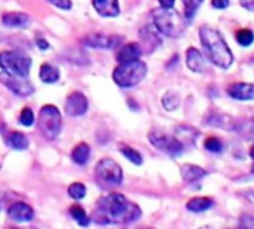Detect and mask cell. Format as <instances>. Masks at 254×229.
I'll return each instance as SVG.
<instances>
[{"mask_svg":"<svg viewBox=\"0 0 254 229\" xmlns=\"http://www.w3.org/2000/svg\"><path fill=\"white\" fill-rule=\"evenodd\" d=\"M141 217V208L121 193H109L100 198L91 219L99 225L132 223Z\"/></svg>","mask_w":254,"mask_h":229,"instance_id":"1","label":"cell"},{"mask_svg":"<svg viewBox=\"0 0 254 229\" xmlns=\"http://www.w3.org/2000/svg\"><path fill=\"white\" fill-rule=\"evenodd\" d=\"M199 36L209 62L220 69H229L233 63V54L220 32L209 26H202L199 29Z\"/></svg>","mask_w":254,"mask_h":229,"instance_id":"2","label":"cell"},{"mask_svg":"<svg viewBox=\"0 0 254 229\" xmlns=\"http://www.w3.org/2000/svg\"><path fill=\"white\" fill-rule=\"evenodd\" d=\"M151 18L156 30L168 38H180L186 32V20L174 9H154L151 12Z\"/></svg>","mask_w":254,"mask_h":229,"instance_id":"3","label":"cell"},{"mask_svg":"<svg viewBox=\"0 0 254 229\" xmlns=\"http://www.w3.org/2000/svg\"><path fill=\"white\" fill-rule=\"evenodd\" d=\"M147 72H148L147 65L141 60L120 63L112 74V79L115 81L117 85L129 88L138 85L147 76Z\"/></svg>","mask_w":254,"mask_h":229,"instance_id":"4","label":"cell"},{"mask_svg":"<svg viewBox=\"0 0 254 229\" xmlns=\"http://www.w3.org/2000/svg\"><path fill=\"white\" fill-rule=\"evenodd\" d=\"M38 128L47 140H56L62 131V114L57 106L45 105L38 116Z\"/></svg>","mask_w":254,"mask_h":229,"instance_id":"5","label":"cell"},{"mask_svg":"<svg viewBox=\"0 0 254 229\" xmlns=\"http://www.w3.org/2000/svg\"><path fill=\"white\" fill-rule=\"evenodd\" d=\"M0 68L11 75L27 78L32 68V59L15 51H3L0 53Z\"/></svg>","mask_w":254,"mask_h":229,"instance_id":"6","label":"cell"},{"mask_svg":"<svg viewBox=\"0 0 254 229\" xmlns=\"http://www.w3.org/2000/svg\"><path fill=\"white\" fill-rule=\"evenodd\" d=\"M96 180L103 187H115L123 181V169L112 159H102L96 165Z\"/></svg>","mask_w":254,"mask_h":229,"instance_id":"7","label":"cell"},{"mask_svg":"<svg viewBox=\"0 0 254 229\" xmlns=\"http://www.w3.org/2000/svg\"><path fill=\"white\" fill-rule=\"evenodd\" d=\"M148 140H150L151 146H154L156 149H159V150H162L171 156H180L184 152V146L175 137H171L157 128L150 131Z\"/></svg>","mask_w":254,"mask_h":229,"instance_id":"8","label":"cell"},{"mask_svg":"<svg viewBox=\"0 0 254 229\" xmlns=\"http://www.w3.org/2000/svg\"><path fill=\"white\" fill-rule=\"evenodd\" d=\"M0 82L5 84L11 91L18 96H30L35 91L33 84L29 79H26L24 76L11 75L8 72H0Z\"/></svg>","mask_w":254,"mask_h":229,"instance_id":"9","label":"cell"},{"mask_svg":"<svg viewBox=\"0 0 254 229\" xmlns=\"http://www.w3.org/2000/svg\"><path fill=\"white\" fill-rule=\"evenodd\" d=\"M123 38L117 36V35H106V33H100V32H93L88 33L82 42L85 47H91V48H103V50H112L115 47H118L121 44Z\"/></svg>","mask_w":254,"mask_h":229,"instance_id":"10","label":"cell"},{"mask_svg":"<svg viewBox=\"0 0 254 229\" xmlns=\"http://www.w3.org/2000/svg\"><path fill=\"white\" fill-rule=\"evenodd\" d=\"M88 109V100L85 97V94H82L81 91H72L64 103V111L67 116L70 117H79L84 116Z\"/></svg>","mask_w":254,"mask_h":229,"instance_id":"11","label":"cell"},{"mask_svg":"<svg viewBox=\"0 0 254 229\" xmlns=\"http://www.w3.org/2000/svg\"><path fill=\"white\" fill-rule=\"evenodd\" d=\"M227 94L236 100H253L254 99V84L233 82L227 87Z\"/></svg>","mask_w":254,"mask_h":229,"instance_id":"12","label":"cell"},{"mask_svg":"<svg viewBox=\"0 0 254 229\" xmlns=\"http://www.w3.org/2000/svg\"><path fill=\"white\" fill-rule=\"evenodd\" d=\"M8 216L14 222L21 223V222H30V220H33L35 211H33V208L29 204H26V202H17V204H14V205L9 207Z\"/></svg>","mask_w":254,"mask_h":229,"instance_id":"13","label":"cell"},{"mask_svg":"<svg viewBox=\"0 0 254 229\" xmlns=\"http://www.w3.org/2000/svg\"><path fill=\"white\" fill-rule=\"evenodd\" d=\"M142 54V48L139 44H135V42H129L121 47V50L118 51L117 54V60L120 63H129V62H135V60H139Z\"/></svg>","mask_w":254,"mask_h":229,"instance_id":"14","label":"cell"},{"mask_svg":"<svg viewBox=\"0 0 254 229\" xmlns=\"http://www.w3.org/2000/svg\"><path fill=\"white\" fill-rule=\"evenodd\" d=\"M2 23L6 27L26 29L32 24V18H30V15L23 14V12H8L2 17Z\"/></svg>","mask_w":254,"mask_h":229,"instance_id":"15","label":"cell"},{"mask_svg":"<svg viewBox=\"0 0 254 229\" xmlns=\"http://www.w3.org/2000/svg\"><path fill=\"white\" fill-rule=\"evenodd\" d=\"M93 6L102 17H118L120 5L118 0H93Z\"/></svg>","mask_w":254,"mask_h":229,"instance_id":"16","label":"cell"},{"mask_svg":"<svg viewBox=\"0 0 254 229\" xmlns=\"http://www.w3.org/2000/svg\"><path fill=\"white\" fill-rule=\"evenodd\" d=\"M141 42L144 44V50L147 53H153L159 45H160V38L156 32V29H151L150 26H145L139 32Z\"/></svg>","mask_w":254,"mask_h":229,"instance_id":"17","label":"cell"},{"mask_svg":"<svg viewBox=\"0 0 254 229\" xmlns=\"http://www.w3.org/2000/svg\"><path fill=\"white\" fill-rule=\"evenodd\" d=\"M186 63L189 66L190 71L193 72H203L206 65H205V59L202 56V53L194 48V47H190L186 53Z\"/></svg>","mask_w":254,"mask_h":229,"instance_id":"18","label":"cell"},{"mask_svg":"<svg viewBox=\"0 0 254 229\" xmlns=\"http://www.w3.org/2000/svg\"><path fill=\"white\" fill-rule=\"evenodd\" d=\"M205 122H206V125H211L214 128H220L224 131H233L235 119L227 116V114H223V112H212L206 117Z\"/></svg>","mask_w":254,"mask_h":229,"instance_id":"19","label":"cell"},{"mask_svg":"<svg viewBox=\"0 0 254 229\" xmlns=\"http://www.w3.org/2000/svg\"><path fill=\"white\" fill-rule=\"evenodd\" d=\"M233 132L248 141H254V120L253 119H235Z\"/></svg>","mask_w":254,"mask_h":229,"instance_id":"20","label":"cell"},{"mask_svg":"<svg viewBox=\"0 0 254 229\" xmlns=\"http://www.w3.org/2000/svg\"><path fill=\"white\" fill-rule=\"evenodd\" d=\"M205 175H206V171L197 165L186 163L181 166V177L186 183H194V181L203 178Z\"/></svg>","mask_w":254,"mask_h":229,"instance_id":"21","label":"cell"},{"mask_svg":"<svg viewBox=\"0 0 254 229\" xmlns=\"http://www.w3.org/2000/svg\"><path fill=\"white\" fill-rule=\"evenodd\" d=\"M39 78L47 84H54L60 78V71L50 63H44L39 71Z\"/></svg>","mask_w":254,"mask_h":229,"instance_id":"22","label":"cell"},{"mask_svg":"<svg viewBox=\"0 0 254 229\" xmlns=\"http://www.w3.org/2000/svg\"><path fill=\"white\" fill-rule=\"evenodd\" d=\"M187 210L189 211H193V213H202V211H206L208 208L212 207V199L211 198H206V196H197V198H191L189 202H187Z\"/></svg>","mask_w":254,"mask_h":229,"instance_id":"23","label":"cell"},{"mask_svg":"<svg viewBox=\"0 0 254 229\" xmlns=\"http://www.w3.org/2000/svg\"><path fill=\"white\" fill-rule=\"evenodd\" d=\"M90 159V146L85 143H79L72 150V160L78 165H85Z\"/></svg>","mask_w":254,"mask_h":229,"instance_id":"24","label":"cell"},{"mask_svg":"<svg viewBox=\"0 0 254 229\" xmlns=\"http://www.w3.org/2000/svg\"><path fill=\"white\" fill-rule=\"evenodd\" d=\"M6 143L11 149L14 150H26L29 147V140L24 134L21 132H11L6 137Z\"/></svg>","mask_w":254,"mask_h":229,"instance_id":"25","label":"cell"},{"mask_svg":"<svg viewBox=\"0 0 254 229\" xmlns=\"http://www.w3.org/2000/svg\"><path fill=\"white\" fill-rule=\"evenodd\" d=\"M181 103V96L178 91L175 90H169L165 93V96L162 97V105L166 111H175Z\"/></svg>","mask_w":254,"mask_h":229,"instance_id":"26","label":"cell"},{"mask_svg":"<svg viewBox=\"0 0 254 229\" xmlns=\"http://www.w3.org/2000/svg\"><path fill=\"white\" fill-rule=\"evenodd\" d=\"M175 138L184 146V141H189V143H194L196 137L199 135V132L191 128V126H178L177 131H175Z\"/></svg>","mask_w":254,"mask_h":229,"instance_id":"27","label":"cell"},{"mask_svg":"<svg viewBox=\"0 0 254 229\" xmlns=\"http://www.w3.org/2000/svg\"><path fill=\"white\" fill-rule=\"evenodd\" d=\"M69 213L79 223V226H88L90 225V217L81 205H72L69 208Z\"/></svg>","mask_w":254,"mask_h":229,"instance_id":"28","label":"cell"},{"mask_svg":"<svg viewBox=\"0 0 254 229\" xmlns=\"http://www.w3.org/2000/svg\"><path fill=\"white\" fill-rule=\"evenodd\" d=\"M120 152L123 153V156L127 159V160H130L132 163L135 165H142V156L139 152H136L135 149L129 147V146H120Z\"/></svg>","mask_w":254,"mask_h":229,"instance_id":"29","label":"cell"},{"mask_svg":"<svg viewBox=\"0 0 254 229\" xmlns=\"http://www.w3.org/2000/svg\"><path fill=\"white\" fill-rule=\"evenodd\" d=\"M236 41L241 47H250L254 41V33L250 29H241L236 32Z\"/></svg>","mask_w":254,"mask_h":229,"instance_id":"30","label":"cell"},{"mask_svg":"<svg viewBox=\"0 0 254 229\" xmlns=\"http://www.w3.org/2000/svg\"><path fill=\"white\" fill-rule=\"evenodd\" d=\"M67 193H69L70 198L79 201V199H82V198L85 196L87 187H85L82 183H72V184L69 186V189H67Z\"/></svg>","mask_w":254,"mask_h":229,"instance_id":"31","label":"cell"},{"mask_svg":"<svg viewBox=\"0 0 254 229\" xmlns=\"http://www.w3.org/2000/svg\"><path fill=\"white\" fill-rule=\"evenodd\" d=\"M183 2H184V8H186V17H187V20H191L203 0H183Z\"/></svg>","mask_w":254,"mask_h":229,"instance_id":"32","label":"cell"},{"mask_svg":"<svg viewBox=\"0 0 254 229\" xmlns=\"http://www.w3.org/2000/svg\"><path fill=\"white\" fill-rule=\"evenodd\" d=\"M205 149L211 153H220L223 150V143L215 137H209L205 140Z\"/></svg>","mask_w":254,"mask_h":229,"instance_id":"33","label":"cell"},{"mask_svg":"<svg viewBox=\"0 0 254 229\" xmlns=\"http://www.w3.org/2000/svg\"><path fill=\"white\" fill-rule=\"evenodd\" d=\"M20 123L23 126H32L35 123V114L30 108H24L20 114Z\"/></svg>","mask_w":254,"mask_h":229,"instance_id":"34","label":"cell"},{"mask_svg":"<svg viewBox=\"0 0 254 229\" xmlns=\"http://www.w3.org/2000/svg\"><path fill=\"white\" fill-rule=\"evenodd\" d=\"M47 2H50V3L54 5L56 8L64 9V11H67V9L72 8V2H70V0H47Z\"/></svg>","mask_w":254,"mask_h":229,"instance_id":"35","label":"cell"},{"mask_svg":"<svg viewBox=\"0 0 254 229\" xmlns=\"http://www.w3.org/2000/svg\"><path fill=\"white\" fill-rule=\"evenodd\" d=\"M211 3L215 9H226L229 6V0H212Z\"/></svg>","mask_w":254,"mask_h":229,"instance_id":"36","label":"cell"},{"mask_svg":"<svg viewBox=\"0 0 254 229\" xmlns=\"http://www.w3.org/2000/svg\"><path fill=\"white\" fill-rule=\"evenodd\" d=\"M239 3L247 11H253L254 12V0H239Z\"/></svg>","mask_w":254,"mask_h":229,"instance_id":"37","label":"cell"},{"mask_svg":"<svg viewBox=\"0 0 254 229\" xmlns=\"http://www.w3.org/2000/svg\"><path fill=\"white\" fill-rule=\"evenodd\" d=\"M159 3L165 9H172L174 5H175V0H159Z\"/></svg>","mask_w":254,"mask_h":229,"instance_id":"38","label":"cell"},{"mask_svg":"<svg viewBox=\"0 0 254 229\" xmlns=\"http://www.w3.org/2000/svg\"><path fill=\"white\" fill-rule=\"evenodd\" d=\"M38 47H39L41 50H47V48H50V44H48L45 39L39 38V39H38Z\"/></svg>","mask_w":254,"mask_h":229,"instance_id":"39","label":"cell"},{"mask_svg":"<svg viewBox=\"0 0 254 229\" xmlns=\"http://www.w3.org/2000/svg\"><path fill=\"white\" fill-rule=\"evenodd\" d=\"M250 156L254 159V146H253V147H251V150H250Z\"/></svg>","mask_w":254,"mask_h":229,"instance_id":"40","label":"cell"},{"mask_svg":"<svg viewBox=\"0 0 254 229\" xmlns=\"http://www.w3.org/2000/svg\"><path fill=\"white\" fill-rule=\"evenodd\" d=\"M199 229H215V228H212V226H202V228H199Z\"/></svg>","mask_w":254,"mask_h":229,"instance_id":"41","label":"cell"},{"mask_svg":"<svg viewBox=\"0 0 254 229\" xmlns=\"http://www.w3.org/2000/svg\"><path fill=\"white\" fill-rule=\"evenodd\" d=\"M236 229H247V228H236Z\"/></svg>","mask_w":254,"mask_h":229,"instance_id":"42","label":"cell"},{"mask_svg":"<svg viewBox=\"0 0 254 229\" xmlns=\"http://www.w3.org/2000/svg\"><path fill=\"white\" fill-rule=\"evenodd\" d=\"M251 62H253V63H254V57H253V59H251Z\"/></svg>","mask_w":254,"mask_h":229,"instance_id":"43","label":"cell"},{"mask_svg":"<svg viewBox=\"0 0 254 229\" xmlns=\"http://www.w3.org/2000/svg\"><path fill=\"white\" fill-rule=\"evenodd\" d=\"M253 172H254V166H253Z\"/></svg>","mask_w":254,"mask_h":229,"instance_id":"44","label":"cell"},{"mask_svg":"<svg viewBox=\"0 0 254 229\" xmlns=\"http://www.w3.org/2000/svg\"><path fill=\"white\" fill-rule=\"evenodd\" d=\"M15 229H17V228H15Z\"/></svg>","mask_w":254,"mask_h":229,"instance_id":"45","label":"cell"}]
</instances>
